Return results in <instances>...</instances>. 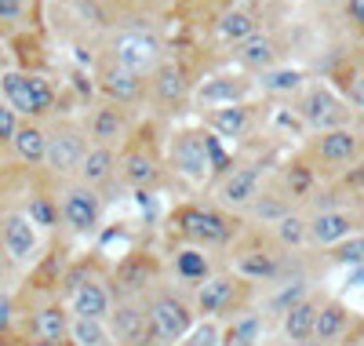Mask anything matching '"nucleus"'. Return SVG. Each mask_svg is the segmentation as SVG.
Here are the masks:
<instances>
[{
  "label": "nucleus",
  "mask_w": 364,
  "mask_h": 346,
  "mask_svg": "<svg viewBox=\"0 0 364 346\" xmlns=\"http://www.w3.org/2000/svg\"><path fill=\"white\" fill-rule=\"evenodd\" d=\"M146 303V318H149V332H154L157 346H178L182 339L190 335V328L197 325L193 318V303H186L178 292L171 288H157Z\"/></svg>",
  "instance_id": "nucleus-1"
},
{
  "label": "nucleus",
  "mask_w": 364,
  "mask_h": 346,
  "mask_svg": "<svg viewBox=\"0 0 364 346\" xmlns=\"http://www.w3.org/2000/svg\"><path fill=\"white\" fill-rule=\"evenodd\" d=\"M0 103H8L18 117L37 120L51 113L55 106V88L41 73H26V70H8L0 73Z\"/></svg>",
  "instance_id": "nucleus-2"
},
{
  "label": "nucleus",
  "mask_w": 364,
  "mask_h": 346,
  "mask_svg": "<svg viewBox=\"0 0 364 346\" xmlns=\"http://www.w3.org/2000/svg\"><path fill=\"white\" fill-rule=\"evenodd\" d=\"M299 120L306 124V128L314 132H336V128H350V117L353 110L343 103V95H336L328 84L314 80L310 88H302V95H299V106H295Z\"/></svg>",
  "instance_id": "nucleus-3"
},
{
  "label": "nucleus",
  "mask_w": 364,
  "mask_h": 346,
  "mask_svg": "<svg viewBox=\"0 0 364 346\" xmlns=\"http://www.w3.org/2000/svg\"><path fill=\"white\" fill-rule=\"evenodd\" d=\"M106 58L117 62V66H124V70H132V73L149 77L164 62V48L149 29H124V33H117L109 41Z\"/></svg>",
  "instance_id": "nucleus-4"
},
{
  "label": "nucleus",
  "mask_w": 364,
  "mask_h": 346,
  "mask_svg": "<svg viewBox=\"0 0 364 346\" xmlns=\"http://www.w3.org/2000/svg\"><path fill=\"white\" fill-rule=\"evenodd\" d=\"M63 303L70 310V318H87V321H109V313H113V292L106 281L99 277H84V273H70L63 281Z\"/></svg>",
  "instance_id": "nucleus-5"
},
{
  "label": "nucleus",
  "mask_w": 364,
  "mask_h": 346,
  "mask_svg": "<svg viewBox=\"0 0 364 346\" xmlns=\"http://www.w3.org/2000/svg\"><path fill=\"white\" fill-rule=\"evenodd\" d=\"M245 285L248 281H240L233 273H211L204 285H197V292H193L197 318H208V321L230 318V313L240 310V303H245Z\"/></svg>",
  "instance_id": "nucleus-6"
},
{
  "label": "nucleus",
  "mask_w": 364,
  "mask_h": 346,
  "mask_svg": "<svg viewBox=\"0 0 364 346\" xmlns=\"http://www.w3.org/2000/svg\"><path fill=\"white\" fill-rule=\"evenodd\" d=\"M175 226L178 234L186 237V244L200 248V244H226L233 237V223L215 211V208H204V204H186L175 211Z\"/></svg>",
  "instance_id": "nucleus-7"
},
{
  "label": "nucleus",
  "mask_w": 364,
  "mask_h": 346,
  "mask_svg": "<svg viewBox=\"0 0 364 346\" xmlns=\"http://www.w3.org/2000/svg\"><path fill=\"white\" fill-rule=\"evenodd\" d=\"M87 153V132H80L77 124H58L55 132H48V157L44 164L51 175L70 179L80 172V161Z\"/></svg>",
  "instance_id": "nucleus-8"
},
{
  "label": "nucleus",
  "mask_w": 364,
  "mask_h": 346,
  "mask_svg": "<svg viewBox=\"0 0 364 346\" xmlns=\"http://www.w3.org/2000/svg\"><path fill=\"white\" fill-rule=\"evenodd\" d=\"M58 215H63V226H70L73 234H91L99 226V215H102L99 190H91L84 182H70L63 190V197H58Z\"/></svg>",
  "instance_id": "nucleus-9"
},
{
  "label": "nucleus",
  "mask_w": 364,
  "mask_h": 346,
  "mask_svg": "<svg viewBox=\"0 0 364 346\" xmlns=\"http://www.w3.org/2000/svg\"><path fill=\"white\" fill-rule=\"evenodd\" d=\"M109 335L120 346H157L154 332H149V318H146V303L142 299H120L113 303L109 313Z\"/></svg>",
  "instance_id": "nucleus-10"
},
{
  "label": "nucleus",
  "mask_w": 364,
  "mask_h": 346,
  "mask_svg": "<svg viewBox=\"0 0 364 346\" xmlns=\"http://www.w3.org/2000/svg\"><path fill=\"white\" fill-rule=\"evenodd\" d=\"M168 161L171 168L190 179V182H204L211 164H208V150H204V132H178L171 139V150H168Z\"/></svg>",
  "instance_id": "nucleus-11"
},
{
  "label": "nucleus",
  "mask_w": 364,
  "mask_h": 346,
  "mask_svg": "<svg viewBox=\"0 0 364 346\" xmlns=\"http://www.w3.org/2000/svg\"><path fill=\"white\" fill-rule=\"evenodd\" d=\"M262 194V168L259 164H248V168H233L219 179V204L230 208V211H248L252 201Z\"/></svg>",
  "instance_id": "nucleus-12"
},
{
  "label": "nucleus",
  "mask_w": 364,
  "mask_h": 346,
  "mask_svg": "<svg viewBox=\"0 0 364 346\" xmlns=\"http://www.w3.org/2000/svg\"><path fill=\"white\" fill-rule=\"evenodd\" d=\"M99 91L113 106H135V103H142L149 95L142 73H132V70L117 66V62H109V58L99 66Z\"/></svg>",
  "instance_id": "nucleus-13"
},
{
  "label": "nucleus",
  "mask_w": 364,
  "mask_h": 346,
  "mask_svg": "<svg viewBox=\"0 0 364 346\" xmlns=\"http://www.w3.org/2000/svg\"><path fill=\"white\" fill-rule=\"evenodd\" d=\"M22 339H70V310H66V303L48 299V303H37L33 310H26Z\"/></svg>",
  "instance_id": "nucleus-14"
},
{
  "label": "nucleus",
  "mask_w": 364,
  "mask_h": 346,
  "mask_svg": "<svg viewBox=\"0 0 364 346\" xmlns=\"http://www.w3.org/2000/svg\"><path fill=\"white\" fill-rule=\"evenodd\" d=\"M0 251L8 263H29L37 251V226L29 223L22 211H8L0 219Z\"/></svg>",
  "instance_id": "nucleus-15"
},
{
  "label": "nucleus",
  "mask_w": 364,
  "mask_h": 346,
  "mask_svg": "<svg viewBox=\"0 0 364 346\" xmlns=\"http://www.w3.org/2000/svg\"><path fill=\"white\" fill-rule=\"evenodd\" d=\"M357 153H360V135L353 128H336V132H324L314 139L310 146V157L328 168H346L357 161Z\"/></svg>",
  "instance_id": "nucleus-16"
},
{
  "label": "nucleus",
  "mask_w": 364,
  "mask_h": 346,
  "mask_svg": "<svg viewBox=\"0 0 364 346\" xmlns=\"http://www.w3.org/2000/svg\"><path fill=\"white\" fill-rule=\"evenodd\" d=\"M357 234V219L343 208H331V211H314L310 215V241L321 248H336L339 241Z\"/></svg>",
  "instance_id": "nucleus-17"
},
{
  "label": "nucleus",
  "mask_w": 364,
  "mask_h": 346,
  "mask_svg": "<svg viewBox=\"0 0 364 346\" xmlns=\"http://www.w3.org/2000/svg\"><path fill=\"white\" fill-rule=\"evenodd\" d=\"M146 91L154 95L157 103L164 106H175L190 95V80H186V70L178 62H161V66L146 77Z\"/></svg>",
  "instance_id": "nucleus-18"
},
{
  "label": "nucleus",
  "mask_w": 364,
  "mask_h": 346,
  "mask_svg": "<svg viewBox=\"0 0 364 346\" xmlns=\"http://www.w3.org/2000/svg\"><path fill=\"white\" fill-rule=\"evenodd\" d=\"M128 117H124V110L120 106H113V103H102L99 110H91V117H87V139H91V146H117L120 139L128 135Z\"/></svg>",
  "instance_id": "nucleus-19"
},
{
  "label": "nucleus",
  "mask_w": 364,
  "mask_h": 346,
  "mask_svg": "<svg viewBox=\"0 0 364 346\" xmlns=\"http://www.w3.org/2000/svg\"><path fill=\"white\" fill-rule=\"evenodd\" d=\"M317 313H321V299H314V295L299 299L291 310H284L281 332H284L288 346H299V342H314V332H317Z\"/></svg>",
  "instance_id": "nucleus-20"
},
{
  "label": "nucleus",
  "mask_w": 364,
  "mask_h": 346,
  "mask_svg": "<svg viewBox=\"0 0 364 346\" xmlns=\"http://www.w3.org/2000/svg\"><path fill=\"white\" fill-rule=\"evenodd\" d=\"M248 91H252V80H245V77H211V80H204L197 88V103L219 110V106L245 103Z\"/></svg>",
  "instance_id": "nucleus-21"
},
{
  "label": "nucleus",
  "mask_w": 364,
  "mask_h": 346,
  "mask_svg": "<svg viewBox=\"0 0 364 346\" xmlns=\"http://www.w3.org/2000/svg\"><path fill=\"white\" fill-rule=\"evenodd\" d=\"M120 168V157L113 146H87L84 161H80V172H77V182L91 186V190H99V186H106Z\"/></svg>",
  "instance_id": "nucleus-22"
},
{
  "label": "nucleus",
  "mask_w": 364,
  "mask_h": 346,
  "mask_svg": "<svg viewBox=\"0 0 364 346\" xmlns=\"http://www.w3.org/2000/svg\"><path fill=\"white\" fill-rule=\"evenodd\" d=\"M120 179H124L135 194H146L149 186H157L161 182V164H157V157L154 153H146V150H132L124 153V161H120Z\"/></svg>",
  "instance_id": "nucleus-23"
},
{
  "label": "nucleus",
  "mask_w": 364,
  "mask_h": 346,
  "mask_svg": "<svg viewBox=\"0 0 364 346\" xmlns=\"http://www.w3.org/2000/svg\"><path fill=\"white\" fill-rule=\"evenodd\" d=\"M233 58L245 70H252V73H266V70H273V62H277V41L259 29L255 37L233 44Z\"/></svg>",
  "instance_id": "nucleus-24"
},
{
  "label": "nucleus",
  "mask_w": 364,
  "mask_h": 346,
  "mask_svg": "<svg viewBox=\"0 0 364 346\" xmlns=\"http://www.w3.org/2000/svg\"><path fill=\"white\" fill-rule=\"evenodd\" d=\"M350 321H353V318H350V310H346L343 299H324V303H321V313H317V332H314V339L324 342V346H336L339 339H346Z\"/></svg>",
  "instance_id": "nucleus-25"
},
{
  "label": "nucleus",
  "mask_w": 364,
  "mask_h": 346,
  "mask_svg": "<svg viewBox=\"0 0 364 346\" xmlns=\"http://www.w3.org/2000/svg\"><path fill=\"white\" fill-rule=\"evenodd\" d=\"M252 124V106L248 103H233V106H219L208 110V132L223 135V139H240Z\"/></svg>",
  "instance_id": "nucleus-26"
},
{
  "label": "nucleus",
  "mask_w": 364,
  "mask_h": 346,
  "mask_svg": "<svg viewBox=\"0 0 364 346\" xmlns=\"http://www.w3.org/2000/svg\"><path fill=\"white\" fill-rule=\"evenodd\" d=\"M11 150H15L18 161H26V164H44V157H48V132L41 128L37 120H22L15 139H11Z\"/></svg>",
  "instance_id": "nucleus-27"
},
{
  "label": "nucleus",
  "mask_w": 364,
  "mask_h": 346,
  "mask_svg": "<svg viewBox=\"0 0 364 346\" xmlns=\"http://www.w3.org/2000/svg\"><path fill=\"white\" fill-rule=\"evenodd\" d=\"M262 313L248 310V313H237L233 321L223 325V346H259L262 342Z\"/></svg>",
  "instance_id": "nucleus-28"
},
{
  "label": "nucleus",
  "mask_w": 364,
  "mask_h": 346,
  "mask_svg": "<svg viewBox=\"0 0 364 346\" xmlns=\"http://www.w3.org/2000/svg\"><path fill=\"white\" fill-rule=\"evenodd\" d=\"M171 266H175V277L182 281V285H204V281L211 277L208 256L200 248H193V244H182L171 256Z\"/></svg>",
  "instance_id": "nucleus-29"
},
{
  "label": "nucleus",
  "mask_w": 364,
  "mask_h": 346,
  "mask_svg": "<svg viewBox=\"0 0 364 346\" xmlns=\"http://www.w3.org/2000/svg\"><path fill=\"white\" fill-rule=\"evenodd\" d=\"M255 33H259V22H255L252 11H237L233 8V11H223L215 19V37L226 41V44H240V41H248Z\"/></svg>",
  "instance_id": "nucleus-30"
},
{
  "label": "nucleus",
  "mask_w": 364,
  "mask_h": 346,
  "mask_svg": "<svg viewBox=\"0 0 364 346\" xmlns=\"http://www.w3.org/2000/svg\"><path fill=\"white\" fill-rule=\"evenodd\" d=\"M233 266H237L240 281H273L281 273L277 256H269V251H240Z\"/></svg>",
  "instance_id": "nucleus-31"
},
{
  "label": "nucleus",
  "mask_w": 364,
  "mask_h": 346,
  "mask_svg": "<svg viewBox=\"0 0 364 346\" xmlns=\"http://www.w3.org/2000/svg\"><path fill=\"white\" fill-rule=\"evenodd\" d=\"M255 88L266 91V95H291V91L306 88V73L299 70H266L255 77Z\"/></svg>",
  "instance_id": "nucleus-32"
},
{
  "label": "nucleus",
  "mask_w": 364,
  "mask_h": 346,
  "mask_svg": "<svg viewBox=\"0 0 364 346\" xmlns=\"http://www.w3.org/2000/svg\"><path fill=\"white\" fill-rule=\"evenodd\" d=\"M70 342L73 346H113V335H109L106 321L70 318Z\"/></svg>",
  "instance_id": "nucleus-33"
},
{
  "label": "nucleus",
  "mask_w": 364,
  "mask_h": 346,
  "mask_svg": "<svg viewBox=\"0 0 364 346\" xmlns=\"http://www.w3.org/2000/svg\"><path fill=\"white\" fill-rule=\"evenodd\" d=\"M273 237H277L281 248H302L310 241V219L299 211H288L281 223H273Z\"/></svg>",
  "instance_id": "nucleus-34"
},
{
  "label": "nucleus",
  "mask_w": 364,
  "mask_h": 346,
  "mask_svg": "<svg viewBox=\"0 0 364 346\" xmlns=\"http://www.w3.org/2000/svg\"><path fill=\"white\" fill-rule=\"evenodd\" d=\"M314 186H317V175H314V168H310L306 161L288 164V172H284V197H291V201H310V197H314Z\"/></svg>",
  "instance_id": "nucleus-35"
},
{
  "label": "nucleus",
  "mask_w": 364,
  "mask_h": 346,
  "mask_svg": "<svg viewBox=\"0 0 364 346\" xmlns=\"http://www.w3.org/2000/svg\"><path fill=\"white\" fill-rule=\"evenodd\" d=\"M248 211H252V219H259V223H269V226H273V223H281V219H284L288 211H295V208H291L284 197H277V194H259V197L252 201Z\"/></svg>",
  "instance_id": "nucleus-36"
},
{
  "label": "nucleus",
  "mask_w": 364,
  "mask_h": 346,
  "mask_svg": "<svg viewBox=\"0 0 364 346\" xmlns=\"http://www.w3.org/2000/svg\"><path fill=\"white\" fill-rule=\"evenodd\" d=\"M26 219L33 226H58L63 223V215H58V201H51V197H33L29 201V208H26Z\"/></svg>",
  "instance_id": "nucleus-37"
},
{
  "label": "nucleus",
  "mask_w": 364,
  "mask_h": 346,
  "mask_svg": "<svg viewBox=\"0 0 364 346\" xmlns=\"http://www.w3.org/2000/svg\"><path fill=\"white\" fill-rule=\"evenodd\" d=\"M178 346H223V325H219V321L200 318V321L190 328V335L182 339Z\"/></svg>",
  "instance_id": "nucleus-38"
},
{
  "label": "nucleus",
  "mask_w": 364,
  "mask_h": 346,
  "mask_svg": "<svg viewBox=\"0 0 364 346\" xmlns=\"http://www.w3.org/2000/svg\"><path fill=\"white\" fill-rule=\"evenodd\" d=\"M331 263H343V266H364V234H353L346 241H339L331 248Z\"/></svg>",
  "instance_id": "nucleus-39"
},
{
  "label": "nucleus",
  "mask_w": 364,
  "mask_h": 346,
  "mask_svg": "<svg viewBox=\"0 0 364 346\" xmlns=\"http://www.w3.org/2000/svg\"><path fill=\"white\" fill-rule=\"evenodd\" d=\"M339 80H343V103L364 110V70L360 66L357 70H346Z\"/></svg>",
  "instance_id": "nucleus-40"
},
{
  "label": "nucleus",
  "mask_w": 364,
  "mask_h": 346,
  "mask_svg": "<svg viewBox=\"0 0 364 346\" xmlns=\"http://www.w3.org/2000/svg\"><path fill=\"white\" fill-rule=\"evenodd\" d=\"M299 299H306V285H302V281H295L288 292H277V295H273V299H269V310H273V313H284V310H291Z\"/></svg>",
  "instance_id": "nucleus-41"
},
{
  "label": "nucleus",
  "mask_w": 364,
  "mask_h": 346,
  "mask_svg": "<svg viewBox=\"0 0 364 346\" xmlns=\"http://www.w3.org/2000/svg\"><path fill=\"white\" fill-rule=\"evenodd\" d=\"M204 150H208V164H211V172H219V175H223V168H230V157H226V150L219 146V135L204 132Z\"/></svg>",
  "instance_id": "nucleus-42"
},
{
  "label": "nucleus",
  "mask_w": 364,
  "mask_h": 346,
  "mask_svg": "<svg viewBox=\"0 0 364 346\" xmlns=\"http://www.w3.org/2000/svg\"><path fill=\"white\" fill-rule=\"evenodd\" d=\"M18 124H22V117H18L8 103H0V146H8V142L15 139Z\"/></svg>",
  "instance_id": "nucleus-43"
},
{
  "label": "nucleus",
  "mask_w": 364,
  "mask_h": 346,
  "mask_svg": "<svg viewBox=\"0 0 364 346\" xmlns=\"http://www.w3.org/2000/svg\"><path fill=\"white\" fill-rule=\"evenodd\" d=\"M22 19H26V0H0V22L18 26Z\"/></svg>",
  "instance_id": "nucleus-44"
},
{
  "label": "nucleus",
  "mask_w": 364,
  "mask_h": 346,
  "mask_svg": "<svg viewBox=\"0 0 364 346\" xmlns=\"http://www.w3.org/2000/svg\"><path fill=\"white\" fill-rule=\"evenodd\" d=\"M15 299L11 295H0V332H8L11 328V321H15Z\"/></svg>",
  "instance_id": "nucleus-45"
},
{
  "label": "nucleus",
  "mask_w": 364,
  "mask_h": 346,
  "mask_svg": "<svg viewBox=\"0 0 364 346\" xmlns=\"http://www.w3.org/2000/svg\"><path fill=\"white\" fill-rule=\"evenodd\" d=\"M11 346H73V342L70 339H22V335H15Z\"/></svg>",
  "instance_id": "nucleus-46"
},
{
  "label": "nucleus",
  "mask_w": 364,
  "mask_h": 346,
  "mask_svg": "<svg viewBox=\"0 0 364 346\" xmlns=\"http://www.w3.org/2000/svg\"><path fill=\"white\" fill-rule=\"evenodd\" d=\"M346 15H350L357 26H364V0H346Z\"/></svg>",
  "instance_id": "nucleus-47"
},
{
  "label": "nucleus",
  "mask_w": 364,
  "mask_h": 346,
  "mask_svg": "<svg viewBox=\"0 0 364 346\" xmlns=\"http://www.w3.org/2000/svg\"><path fill=\"white\" fill-rule=\"evenodd\" d=\"M353 285H364V266H360V270L353 273Z\"/></svg>",
  "instance_id": "nucleus-48"
},
{
  "label": "nucleus",
  "mask_w": 364,
  "mask_h": 346,
  "mask_svg": "<svg viewBox=\"0 0 364 346\" xmlns=\"http://www.w3.org/2000/svg\"><path fill=\"white\" fill-rule=\"evenodd\" d=\"M357 66H360V70H364V44H360V48H357Z\"/></svg>",
  "instance_id": "nucleus-49"
},
{
  "label": "nucleus",
  "mask_w": 364,
  "mask_h": 346,
  "mask_svg": "<svg viewBox=\"0 0 364 346\" xmlns=\"http://www.w3.org/2000/svg\"><path fill=\"white\" fill-rule=\"evenodd\" d=\"M299 346H324V342H317V339H314V342H299Z\"/></svg>",
  "instance_id": "nucleus-50"
}]
</instances>
